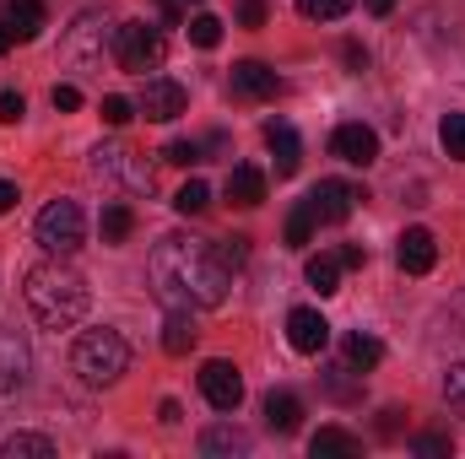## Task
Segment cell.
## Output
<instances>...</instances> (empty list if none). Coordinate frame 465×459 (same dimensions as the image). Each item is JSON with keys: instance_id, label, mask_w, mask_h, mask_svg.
Instances as JSON below:
<instances>
[{"instance_id": "obj_1", "label": "cell", "mask_w": 465, "mask_h": 459, "mask_svg": "<svg viewBox=\"0 0 465 459\" xmlns=\"http://www.w3.org/2000/svg\"><path fill=\"white\" fill-rule=\"evenodd\" d=\"M152 292L168 308H217L232 292V265L217 254V238H184L168 232L152 249Z\"/></svg>"}, {"instance_id": "obj_2", "label": "cell", "mask_w": 465, "mask_h": 459, "mask_svg": "<svg viewBox=\"0 0 465 459\" xmlns=\"http://www.w3.org/2000/svg\"><path fill=\"white\" fill-rule=\"evenodd\" d=\"M22 298H27V308L44 330H76L82 314H87V276L71 259L49 254L22 276Z\"/></svg>"}, {"instance_id": "obj_3", "label": "cell", "mask_w": 465, "mask_h": 459, "mask_svg": "<svg viewBox=\"0 0 465 459\" xmlns=\"http://www.w3.org/2000/svg\"><path fill=\"white\" fill-rule=\"evenodd\" d=\"M71 367L82 373V384H93V389H109L119 384L124 373H130V346L119 330L109 325H98V330H82L76 346H71Z\"/></svg>"}, {"instance_id": "obj_4", "label": "cell", "mask_w": 465, "mask_h": 459, "mask_svg": "<svg viewBox=\"0 0 465 459\" xmlns=\"http://www.w3.org/2000/svg\"><path fill=\"white\" fill-rule=\"evenodd\" d=\"M93 179L119 184V190H130V195H152V168H146V157H141L135 146H124V141L93 146Z\"/></svg>"}, {"instance_id": "obj_5", "label": "cell", "mask_w": 465, "mask_h": 459, "mask_svg": "<svg viewBox=\"0 0 465 459\" xmlns=\"http://www.w3.org/2000/svg\"><path fill=\"white\" fill-rule=\"evenodd\" d=\"M82 206L76 200H49L44 211H38V243H44V254H60V259H71L76 249H82Z\"/></svg>"}, {"instance_id": "obj_6", "label": "cell", "mask_w": 465, "mask_h": 459, "mask_svg": "<svg viewBox=\"0 0 465 459\" xmlns=\"http://www.w3.org/2000/svg\"><path fill=\"white\" fill-rule=\"evenodd\" d=\"M114 60L124 71H157L163 65V33L152 22H119L114 27Z\"/></svg>"}, {"instance_id": "obj_7", "label": "cell", "mask_w": 465, "mask_h": 459, "mask_svg": "<svg viewBox=\"0 0 465 459\" xmlns=\"http://www.w3.org/2000/svg\"><path fill=\"white\" fill-rule=\"evenodd\" d=\"M104 44H109V22H104V11H82V16H76V27L65 33L60 54H65L71 65L93 71V65H104Z\"/></svg>"}, {"instance_id": "obj_8", "label": "cell", "mask_w": 465, "mask_h": 459, "mask_svg": "<svg viewBox=\"0 0 465 459\" xmlns=\"http://www.w3.org/2000/svg\"><path fill=\"white\" fill-rule=\"evenodd\" d=\"M27 373H33L27 341H22L11 325H0V400H16V395L27 389Z\"/></svg>"}, {"instance_id": "obj_9", "label": "cell", "mask_w": 465, "mask_h": 459, "mask_svg": "<svg viewBox=\"0 0 465 459\" xmlns=\"http://www.w3.org/2000/svg\"><path fill=\"white\" fill-rule=\"evenodd\" d=\"M201 395H206V405L212 411H238V400H243V373L232 367V362H223V356H212L206 367H201Z\"/></svg>"}, {"instance_id": "obj_10", "label": "cell", "mask_w": 465, "mask_h": 459, "mask_svg": "<svg viewBox=\"0 0 465 459\" xmlns=\"http://www.w3.org/2000/svg\"><path fill=\"white\" fill-rule=\"evenodd\" d=\"M357 200H368V195L357 184H347V179H320L309 190V206H314L320 222H347L351 211H357Z\"/></svg>"}, {"instance_id": "obj_11", "label": "cell", "mask_w": 465, "mask_h": 459, "mask_svg": "<svg viewBox=\"0 0 465 459\" xmlns=\"http://www.w3.org/2000/svg\"><path fill=\"white\" fill-rule=\"evenodd\" d=\"M184 103H190V98H184V87H179V82L152 76V82L141 87V103H135V109H141L146 119H157V124H168V119L184 114Z\"/></svg>"}, {"instance_id": "obj_12", "label": "cell", "mask_w": 465, "mask_h": 459, "mask_svg": "<svg viewBox=\"0 0 465 459\" xmlns=\"http://www.w3.org/2000/svg\"><path fill=\"white\" fill-rule=\"evenodd\" d=\"M287 341H292V351H303V356H320V351L331 346L325 314H320V308H292V314H287Z\"/></svg>"}, {"instance_id": "obj_13", "label": "cell", "mask_w": 465, "mask_h": 459, "mask_svg": "<svg viewBox=\"0 0 465 459\" xmlns=\"http://www.w3.org/2000/svg\"><path fill=\"white\" fill-rule=\"evenodd\" d=\"M395 259H401V270H406V276H428V270L439 265V238H433L428 228H406V232H401Z\"/></svg>"}, {"instance_id": "obj_14", "label": "cell", "mask_w": 465, "mask_h": 459, "mask_svg": "<svg viewBox=\"0 0 465 459\" xmlns=\"http://www.w3.org/2000/svg\"><path fill=\"white\" fill-rule=\"evenodd\" d=\"M331 151H336L341 162H351V168H368V162L379 157V135H373L368 124H336Z\"/></svg>"}, {"instance_id": "obj_15", "label": "cell", "mask_w": 465, "mask_h": 459, "mask_svg": "<svg viewBox=\"0 0 465 459\" xmlns=\"http://www.w3.org/2000/svg\"><path fill=\"white\" fill-rule=\"evenodd\" d=\"M232 93L238 98H276L282 93V76L265 60H238L232 65Z\"/></svg>"}, {"instance_id": "obj_16", "label": "cell", "mask_w": 465, "mask_h": 459, "mask_svg": "<svg viewBox=\"0 0 465 459\" xmlns=\"http://www.w3.org/2000/svg\"><path fill=\"white\" fill-rule=\"evenodd\" d=\"M260 411H265V427H271L276 438H287V433H298V427H303V400H298L292 389H271Z\"/></svg>"}, {"instance_id": "obj_17", "label": "cell", "mask_w": 465, "mask_h": 459, "mask_svg": "<svg viewBox=\"0 0 465 459\" xmlns=\"http://www.w3.org/2000/svg\"><path fill=\"white\" fill-rule=\"evenodd\" d=\"M265 146H271V157H276V173L287 179V173H298V162H303V141H298V130L292 124H265Z\"/></svg>"}, {"instance_id": "obj_18", "label": "cell", "mask_w": 465, "mask_h": 459, "mask_svg": "<svg viewBox=\"0 0 465 459\" xmlns=\"http://www.w3.org/2000/svg\"><path fill=\"white\" fill-rule=\"evenodd\" d=\"M341 362L362 378V373H373V367L384 362V341H379V336H368V330H351L347 346H341Z\"/></svg>"}, {"instance_id": "obj_19", "label": "cell", "mask_w": 465, "mask_h": 459, "mask_svg": "<svg viewBox=\"0 0 465 459\" xmlns=\"http://www.w3.org/2000/svg\"><path fill=\"white\" fill-rule=\"evenodd\" d=\"M201 454L206 459H223V454H249V433L243 427H232V422H217L212 433H201Z\"/></svg>"}, {"instance_id": "obj_20", "label": "cell", "mask_w": 465, "mask_h": 459, "mask_svg": "<svg viewBox=\"0 0 465 459\" xmlns=\"http://www.w3.org/2000/svg\"><path fill=\"white\" fill-rule=\"evenodd\" d=\"M5 22H11V33H16V44H27V38L44 33L49 11H44V0H11V5H5Z\"/></svg>"}, {"instance_id": "obj_21", "label": "cell", "mask_w": 465, "mask_h": 459, "mask_svg": "<svg viewBox=\"0 0 465 459\" xmlns=\"http://www.w3.org/2000/svg\"><path fill=\"white\" fill-rule=\"evenodd\" d=\"M195 336H201V330H195V314H190V308H168V325H163V351H168V356H184V351L195 346Z\"/></svg>"}, {"instance_id": "obj_22", "label": "cell", "mask_w": 465, "mask_h": 459, "mask_svg": "<svg viewBox=\"0 0 465 459\" xmlns=\"http://www.w3.org/2000/svg\"><path fill=\"white\" fill-rule=\"evenodd\" d=\"M309 454L314 459H357L362 444H357L351 433H341V427H320V433L309 438Z\"/></svg>"}, {"instance_id": "obj_23", "label": "cell", "mask_w": 465, "mask_h": 459, "mask_svg": "<svg viewBox=\"0 0 465 459\" xmlns=\"http://www.w3.org/2000/svg\"><path fill=\"white\" fill-rule=\"evenodd\" d=\"M228 200H238V206H260L265 200V173L260 168H232L228 173Z\"/></svg>"}, {"instance_id": "obj_24", "label": "cell", "mask_w": 465, "mask_h": 459, "mask_svg": "<svg viewBox=\"0 0 465 459\" xmlns=\"http://www.w3.org/2000/svg\"><path fill=\"white\" fill-rule=\"evenodd\" d=\"M341 270H347V265H341V254H314L303 276H309V287H314L320 298H331V292H341Z\"/></svg>"}, {"instance_id": "obj_25", "label": "cell", "mask_w": 465, "mask_h": 459, "mask_svg": "<svg viewBox=\"0 0 465 459\" xmlns=\"http://www.w3.org/2000/svg\"><path fill=\"white\" fill-rule=\"evenodd\" d=\"M98 232H104V243H124V238L135 232V211H130L124 200H109L104 217H98Z\"/></svg>"}, {"instance_id": "obj_26", "label": "cell", "mask_w": 465, "mask_h": 459, "mask_svg": "<svg viewBox=\"0 0 465 459\" xmlns=\"http://www.w3.org/2000/svg\"><path fill=\"white\" fill-rule=\"evenodd\" d=\"M0 454H5V459H16V454L49 459V454H54V438H38V433H11V438L0 444Z\"/></svg>"}, {"instance_id": "obj_27", "label": "cell", "mask_w": 465, "mask_h": 459, "mask_svg": "<svg viewBox=\"0 0 465 459\" xmlns=\"http://www.w3.org/2000/svg\"><path fill=\"white\" fill-rule=\"evenodd\" d=\"M314 228H320L314 206H309V200H298V206H292V217H287V243H292V249H303V243L314 238Z\"/></svg>"}, {"instance_id": "obj_28", "label": "cell", "mask_w": 465, "mask_h": 459, "mask_svg": "<svg viewBox=\"0 0 465 459\" xmlns=\"http://www.w3.org/2000/svg\"><path fill=\"white\" fill-rule=\"evenodd\" d=\"M190 44H195V49H217V44H223V22H217L212 11H195V16H190Z\"/></svg>"}, {"instance_id": "obj_29", "label": "cell", "mask_w": 465, "mask_h": 459, "mask_svg": "<svg viewBox=\"0 0 465 459\" xmlns=\"http://www.w3.org/2000/svg\"><path fill=\"white\" fill-rule=\"evenodd\" d=\"M206 206H212V190H206L201 179H190V184L173 195V211H179V217H201Z\"/></svg>"}, {"instance_id": "obj_30", "label": "cell", "mask_w": 465, "mask_h": 459, "mask_svg": "<svg viewBox=\"0 0 465 459\" xmlns=\"http://www.w3.org/2000/svg\"><path fill=\"white\" fill-rule=\"evenodd\" d=\"M439 146H444L455 162H465V114H444V124H439Z\"/></svg>"}, {"instance_id": "obj_31", "label": "cell", "mask_w": 465, "mask_h": 459, "mask_svg": "<svg viewBox=\"0 0 465 459\" xmlns=\"http://www.w3.org/2000/svg\"><path fill=\"white\" fill-rule=\"evenodd\" d=\"M298 11H303L309 22H341L351 11V0H298Z\"/></svg>"}, {"instance_id": "obj_32", "label": "cell", "mask_w": 465, "mask_h": 459, "mask_svg": "<svg viewBox=\"0 0 465 459\" xmlns=\"http://www.w3.org/2000/svg\"><path fill=\"white\" fill-rule=\"evenodd\" d=\"M163 162H179V168L206 162V141H168V146H163Z\"/></svg>"}, {"instance_id": "obj_33", "label": "cell", "mask_w": 465, "mask_h": 459, "mask_svg": "<svg viewBox=\"0 0 465 459\" xmlns=\"http://www.w3.org/2000/svg\"><path fill=\"white\" fill-rule=\"evenodd\" d=\"M411 454H422V459H450V454H455V438H444V433H422V438H411Z\"/></svg>"}, {"instance_id": "obj_34", "label": "cell", "mask_w": 465, "mask_h": 459, "mask_svg": "<svg viewBox=\"0 0 465 459\" xmlns=\"http://www.w3.org/2000/svg\"><path fill=\"white\" fill-rule=\"evenodd\" d=\"M444 400H450L455 416H465V362H455V367L444 373Z\"/></svg>"}, {"instance_id": "obj_35", "label": "cell", "mask_w": 465, "mask_h": 459, "mask_svg": "<svg viewBox=\"0 0 465 459\" xmlns=\"http://www.w3.org/2000/svg\"><path fill=\"white\" fill-rule=\"evenodd\" d=\"M135 114H141V109H135L130 98H119V93H109V98H104V119H109V124H130Z\"/></svg>"}, {"instance_id": "obj_36", "label": "cell", "mask_w": 465, "mask_h": 459, "mask_svg": "<svg viewBox=\"0 0 465 459\" xmlns=\"http://www.w3.org/2000/svg\"><path fill=\"white\" fill-rule=\"evenodd\" d=\"M49 103H54L60 114H76V109H82V87H71V82H54V93H49Z\"/></svg>"}, {"instance_id": "obj_37", "label": "cell", "mask_w": 465, "mask_h": 459, "mask_svg": "<svg viewBox=\"0 0 465 459\" xmlns=\"http://www.w3.org/2000/svg\"><path fill=\"white\" fill-rule=\"evenodd\" d=\"M217 254H223L232 270H238V265L249 259V238H217Z\"/></svg>"}, {"instance_id": "obj_38", "label": "cell", "mask_w": 465, "mask_h": 459, "mask_svg": "<svg viewBox=\"0 0 465 459\" xmlns=\"http://www.w3.org/2000/svg\"><path fill=\"white\" fill-rule=\"evenodd\" d=\"M265 16H271L265 0H238V22H243V27H265Z\"/></svg>"}, {"instance_id": "obj_39", "label": "cell", "mask_w": 465, "mask_h": 459, "mask_svg": "<svg viewBox=\"0 0 465 459\" xmlns=\"http://www.w3.org/2000/svg\"><path fill=\"white\" fill-rule=\"evenodd\" d=\"M22 114H27V103H22V93H0V124H16Z\"/></svg>"}, {"instance_id": "obj_40", "label": "cell", "mask_w": 465, "mask_h": 459, "mask_svg": "<svg viewBox=\"0 0 465 459\" xmlns=\"http://www.w3.org/2000/svg\"><path fill=\"white\" fill-rule=\"evenodd\" d=\"M341 60H347L351 71H368V49H362V44H347V49H341Z\"/></svg>"}, {"instance_id": "obj_41", "label": "cell", "mask_w": 465, "mask_h": 459, "mask_svg": "<svg viewBox=\"0 0 465 459\" xmlns=\"http://www.w3.org/2000/svg\"><path fill=\"white\" fill-rule=\"evenodd\" d=\"M379 433H384V438H395V433H401V411H395V405H390V411H379Z\"/></svg>"}, {"instance_id": "obj_42", "label": "cell", "mask_w": 465, "mask_h": 459, "mask_svg": "<svg viewBox=\"0 0 465 459\" xmlns=\"http://www.w3.org/2000/svg\"><path fill=\"white\" fill-rule=\"evenodd\" d=\"M336 254H341V265H347V270H357V265L368 259V249H357V243H347V249H336Z\"/></svg>"}, {"instance_id": "obj_43", "label": "cell", "mask_w": 465, "mask_h": 459, "mask_svg": "<svg viewBox=\"0 0 465 459\" xmlns=\"http://www.w3.org/2000/svg\"><path fill=\"white\" fill-rule=\"evenodd\" d=\"M16 200H22V195H16V184H11V179H0V217H5Z\"/></svg>"}, {"instance_id": "obj_44", "label": "cell", "mask_w": 465, "mask_h": 459, "mask_svg": "<svg viewBox=\"0 0 465 459\" xmlns=\"http://www.w3.org/2000/svg\"><path fill=\"white\" fill-rule=\"evenodd\" d=\"M157 416H163V427H179V416H184V411H179V400H163V411H157Z\"/></svg>"}, {"instance_id": "obj_45", "label": "cell", "mask_w": 465, "mask_h": 459, "mask_svg": "<svg viewBox=\"0 0 465 459\" xmlns=\"http://www.w3.org/2000/svg\"><path fill=\"white\" fill-rule=\"evenodd\" d=\"M362 5H368V11H373V16H390V11H395V5H401V0H362Z\"/></svg>"}, {"instance_id": "obj_46", "label": "cell", "mask_w": 465, "mask_h": 459, "mask_svg": "<svg viewBox=\"0 0 465 459\" xmlns=\"http://www.w3.org/2000/svg\"><path fill=\"white\" fill-rule=\"evenodd\" d=\"M11 44H16V33H11V22H5V16H0V54H5V49H11Z\"/></svg>"}, {"instance_id": "obj_47", "label": "cell", "mask_w": 465, "mask_h": 459, "mask_svg": "<svg viewBox=\"0 0 465 459\" xmlns=\"http://www.w3.org/2000/svg\"><path fill=\"white\" fill-rule=\"evenodd\" d=\"M157 11H163V16L173 22V16H179V0H157Z\"/></svg>"}, {"instance_id": "obj_48", "label": "cell", "mask_w": 465, "mask_h": 459, "mask_svg": "<svg viewBox=\"0 0 465 459\" xmlns=\"http://www.w3.org/2000/svg\"><path fill=\"white\" fill-rule=\"evenodd\" d=\"M190 5H201V0H190Z\"/></svg>"}]
</instances>
